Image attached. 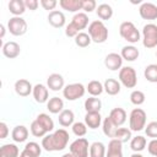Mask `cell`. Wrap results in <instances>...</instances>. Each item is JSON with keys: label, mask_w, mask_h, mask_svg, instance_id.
I'll return each instance as SVG.
<instances>
[{"label": "cell", "mask_w": 157, "mask_h": 157, "mask_svg": "<svg viewBox=\"0 0 157 157\" xmlns=\"http://www.w3.org/2000/svg\"><path fill=\"white\" fill-rule=\"evenodd\" d=\"M69 132L65 129H58L53 134L45 135L42 140V147L45 151H61L69 142Z\"/></svg>", "instance_id": "obj_1"}, {"label": "cell", "mask_w": 157, "mask_h": 157, "mask_svg": "<svg viewBox=\"0 0 157 157\" xmlns=\"http://www.w3.org/2000/svg\"><path fill=\"white\" fill-rule=\"evenodd\" d=\"M87 25H88V16L85 12H77L72 17L71 22L66 26L65 34L67 37H74L75 38L80 33L81 29H85L87 27Z\"/></svg>", "instance_id": "obj_2"}, {"label": "cell", "mask_w": 157, "mask_h": 157, "mask_svg": "<svg viewBox=\"0 0 157 157\" xmlns=\"http://www.w3.org/2000/svg\"><path fill=\"white\" fill-rule=\"evenodd\" d=\"M88 34L92 39V42L94 43H104L108 39V28L105 27V25L99 21H92L88 26Z\"/></svg>", "instance_id": "obj_3"}, {"label": "cell", "mask_w": 157, "mask_h": 157, "mask_svg": "<svg viewBox=\"0 0 157 157\" xmlns=\"http://www.w3.org/2000/svg\"><path fill=\"white\" fill-rule=\"evenodd\" d=\"M129 126L131 131H141L146 126V113L141 108H134L129 117Z\"/></svg>", "instance_id": "obj_4"}, {"label": "cell", "mask_w": 157, "mask_h": 157, "mask_svg": "<svg viewBox=\"0 0 157 157\" xmlns=\"http://www.w3.org/2000/svg\"><path fill=\"white\" fill-rule=\"evenodd\" d=\"M119 33L120 36L129 43H137L140 40V32L135 27V25L130 21H125L120 25L119 27Z\"/></svg>", "instance_id": "obj_5"}, {"label": "cell", "mask_w": 157, "mask_h": 157, "mask_svg": "<svg viewBox=\"0 0 157 157\" xmlns=\"http://www.w3.org/2000/svg\"><path fill=\"white\" fill-rule=\"evenodd\" d=\"M142 44L147 49L157 47V26L155 23H147L142 28Z\"/></svg>", "instance_id": "obj_6"}, {"label": "cell", "mask_w": 157, "mask_h": 157, "mask_svg": "<svg viewBox=\"0 0 157 157\" xmlns=\"http://www.w3.org/2000/svg\"><path fill=\"white\" fill-rule=\"evenodd\" d=\"M119 81L126 88H134L137 85V76L136 71L131 66H124L119 71Z\"/></svg>", "instance_id": "obj_7"}, {"label": "cell", "mask_w": 157, "mask_h": 157, "mask_svg": "<svg viewBox=\"0 0 157 157\" xmlns=\"http://www.w3.org/2000/svg\"><path fill=\"white\" fill-rule=\"evenodd\" d=\"M85 86L82 83L75 82V83H70L67 86H65L63 88V94L67 101H76L81 97H83L85 94Z\"/></svg>", "instance_id": "obj_8"}, {"label": "cell", "mask_w": 157, "mask_h": 157, "mask_svg": "<svg viewBox=\"0 0 157 157\" xmlns=\"http://www.w3.org/2000/svg\"><path fill=\"white\" fill-rule=\"evenodd\" d=\"M7 28L13 36H22L27 32V22L20 16H13L7 22Z\"/></svg>", "instance_id": "obj_9"}, {"label": "cell", "mask_w": 157, "mask_h": 157, "mask_svg": "<svg viewBox=\"0 0 157 157\" xmlns=\"http://www.w3.org/2000/svg\"><path fill=\"white\" fill-rule=\"evenodd\" d=\"M88 141L85 137H78L70 145V152L76 157H88Z\"/></svg>", "instance_id": "obj_10"}, {"label": "cell", "mask_w": 157, "mask_h": 157, "mask_svg": "<svg viewBox=\"0 0 157 157\" xmlns=\"http://www.w3.org/2000/svg\"><path fill=\"white\" fill-rule=\"evenodd\" d=\"M139 13L144 20H156L157 18V6L152 2H144L139 9Z\"/></svg>", "instance_id": "obj_11"}, {"label": "cell", "mask_w": 157, "mask_h": 157, "mask_svg": "<svg viewBox=\"0 0 157 157\" xmlns=\"http://www.w3.org/2000/svg\"><path fill=\"white\" fill-rule=\"evenodd\" d=\"M104 65L107 69L115 71L118 69H121L123 65V58L120 54L118 53H109L105 58H104Z\"/></svg>", "instance_id": "obj_12"}, {"label": "cell", "mask_w": 157, "mask_h": 157, "mask_svg": "<svg viewBox=\"0 0 157 157\" xmlns=\"http://www.w3.org/2000/svg\"><path fill=\"white\" fill-rule=\"evenodd\" d=\"M20 53H21V48H20V44L16 42H6L2 45V54L9 59L17 58Z\"/></svg>", "instance_id": "obj_13"}, {"label": "cell", "mask_w": 157, "mask_h": 157, "mask_svg": "<svg viewBox=\"0 0 157 157\" xmlns=\"http://www.w3.org/2000/svg\"><path fill=\"white\" fill-rule=\"evenodd\" d=\"M15 91L18 96L27 97V96H29L31 92H33V87H32V85L28 80L20 78L15 82Z\"/></svg>", "instance_id": "obj_14"}, {"label": "cell", "mask_w": 157, "mask_h": 157, "mask_svg": "<svg viewBox=\"0 0 157 157\" xmlns=\"http://www.w3.org/2000/svg\"><path fill=\"white\" fill-rule=\"evenodd\" d=\"M121 142L117 139H112L108 144V151L105 152V157H123V147Z\"/></svg>", "instance_id": "obj_15"}, {"label": "cell", "mask_w": 157, "mask_h": 157, "mask_svg": "<svg viewBox=\"0 0 157 157\" xmlns=\"http://www.w3.org/2000/svg\"><path fill=\"white\" fill-rule=\"evenodd\" d=\"M48 22L53 27L60 28V27H63L65 25V15L61 11H58V10L50 11L49 15H48Z\"/></svg>", "instance_id": "obj_16"}, {"label": "cell", "mask_w": 157, "mask_h": 157, "mask_svg": "<svg viewBox=\"0 0 157 157\" xmlns=\"http://www.w3.org/2000/svg\"><path fill=\"white\" fill-rule=\"evenodd\" d=\"M47 85L52 91H59L64 88V77L60 74H52L47 78Z\"/></svg>", "instance_id": "obj_17"}, {"label": "cell", "mask_w": 157, "mask_h": 157, "mask_svg": "<svg viewBox=\"0 0 157 157\" xmlns=\"http://www.w3.org/2000/svg\"><path fill=\"white\" fill-rule=\"evenodd\" d=\"M33 97L36 99V102L38 103H45L48 101V88L43 85V83H37L34 87H33Z\"/></svg>", "instance_id": "obj_18"}, {"label": "cell", "mask_w": 157, "mask_h": 157, "mask_svg": "<svg viewBox=\"0 0 157 157\" xmlns=\"http://www.w3.org/2000/svg\"><path fill=\"white\" fill-rule=\"evenodd\" d=\"M108 117L110 118V120H112L117 126H121V125L125 123V120H126V112H125L123 108L117 107V108H114V109L110 110V114H109Z\"/></svg>", "instance_id": "obj_19"}, {"label": "cell", "mask_w": 157, "mask_h": 157, "mask_svg": "<svg viewBox=\"0 0 157 157\" xmlns=\"http://www.w3.org/2000/svg\"><path fill=\"white\" fill-rule=\"evenodd\" d=\"M102 123V117L99 114V112H88L85 115V124L90 128V129H97L99 128Z\"/></svg>", "instance_id": "obj_20"}, {"label": "cell", "mask_w": 157, "mask_h": 157, "mask_svg": "<svg viewBox=\"0 0 157 157\" xmlns=\"http://www.w3.org/2000/svg\"><path fill=\"white\" fill-rule=\"evenodd\" d=\"M59 5L63 10L69 12H77L78 10H82V0H60Z\"/></svg>", "instance_id": "obj_21"}, {"label": "cell", "mask_w": 157, "mask_h": 157, "mask_svg": "<svg viewBox=\"0 0 157 157\" xmlns=\"http://www.w3.org/2000/svg\"><path fill=\"white\" fill-rule=\"evenodd\" d=\"M120 55L126 61H134V60H136L139 58L140 53H139V49L136 47H134V45H125V47H123Z\"/></svg>", "instance_id": "obj_22"}, {"label": "cell", "mask_w": 157, "mask_h": 157, "mask_svg": "<svg viewBox=\"0 0 157 157\" xmlns=\"http://www.w3.org/2000/svg\"><path fill=\"white\" fill-rule=\"evenodd\" d=\"M11 136H12V140L15 142H23L28 137V129L23 125H17L13 128Z\"/></svg>", "instance_id": "obj_23"}, {"label": "cell", "mask_w": 157, "mask_h": 157, "mask_svg": "<svg viewBox=\"0 0 157 157\" xmlns=\"http://www.w3.org/2000/svg\"><path fill=\"white\" fill-rule=\"evenodd\" d=\"M74 119H75V115H74V112L70 110V109H64L61 113H59V124L64 128H67V126H72L74 124Z\"/></svg>", "instance_id": "obj_24"}, {"label": "cell", "mask_w": 157, "mask_h": 157, "mask_svg": "<svg viewBox=\"0 0 157 157\" xmlns=\"http://www.w3.org/2000/svg\"><path fill=\"white\" fill-rule=\"evenodd\" d=\"M103 87L104 91L110 96H115L120 92V82L115 78H107L103 83Z\"/></svg>", "instance_id": "obj_25"}, {"label": "cell", "mask_w": 157, "mask_h": 157, "mask_svg": "<svg viewBox=\"0 0 157 157\" xmlns=\"http://www.w3.org/2000/svg\"><path fill=\"white\" fill-rule=\"evenodd\" d=\"M47 108L50 113L53 114H58V113H61L64 109V102L61 98L59 97H53L50 98L48 102H47Z\"/></svg>", "instance_id": "obj_26"}, {"label": "cell", "mask_w": 157, "mask_h": 157, "mask_svg": "<svg viewBox=\"0 0 157 157\" xmlns=\"http://www.w3.org/2000/svg\"><path fill=\"white\" fill-rule=\"evenodd\" d=\"M20 150L13 144L2 145L0 148V157H18Z\"/></svg>", "instance_id": "obj_27"}, {"label": "cell", "mask_w": 157, "mask_h": 157, "mask_svg": "<svg viewBox=\"0 0 157 157\" xmlns=\"http://www.w3.org/2000/svg\"><path fill=\"white\" fill-rule=\"evenodd\" d=\"M9 10L12 15L15 16H20L26 11V5L25 1L22 0H11L9 2Z\"/></svg>", "instance_id": "obj_28"}, {"label": "cell", "mask_w": 157, "mask_h": 157, "mask_svg": "<svg viewBox=\"0 0 157 157\" xmlns=\"http://www.w3.org/2000/svg\"><path fill=\"white\" fill-rule=\"evenodd\" d=\"M102 108V102L99 98H96V97H90L85 101V109L86 112H99Z\"/></svg>", "instance_id": "obj_29"}, {"label": "cell", "mask_w": 157, "mask_h": 157, "mask_svg": "<svg viewBox=\"0 0 157 157\" xmlns=\"http://www.w3.org/2000/svg\"><path fill=\"white\" fill-rule=\"evenodd\" d=\"M96 12H97V16L101 20H109L113 16V9L108 4H101V5H98V7L96 9Z\"/></svg>", "instance_id": "obj_30"}, {"label": "cell", "mask_w": 157, "mask_h": 157, "mask_svg": "<svg viewBox=\"0 0 157 157\" xmlns=\"http://www.w3.org/2000/svg\"><path fill=\"white\" fill-rule=\"evenodd\" d=\"M117 130H118V126L110 120L109 117H107V118L103 120V132H104V135L108 136V137L114 139Z\"/></svg>", "instance_id": "obj_31"}, {"label": "cell", "mask_w": 157, "mask_h": 157, "mask_svg": "<svg viewBox=\"0 0 157 157\" xmlns=\"http://www.w3.org/2000/svg\"><path fill=\"white\" fill-rule=\"evenodd\" d=\"M90 157H105V146L96 141L90 146Z\"/></svg>", "instance_id": "obj_32"}, {"label": "cell", "mask_w": 157, "mask_h": 157, "mask_svg": "<svg viewBox=\"0 0 157 157\" xmlns=\"http://www.w3.org/2000/svg\"><path fill=\"white\" fill-rule=\"evenodd\" d=\"M86 90L88 91V93H90L92 97H96V96H99V94L104 91V87H103V85H102L99 81L92 80V81L88 82Z\"/></svg>", "instance_id": "obj_33"}, {"label": "cell", "mask_w": 157, "mask_h": 157, "mask_svg": "<svg viewBox=\"0 0 157 157\" xmlns=\"http://www.w3.org/2000/svg\"><path fill=\"white\" fill-rule=\"evenodd\" d=\"M146 144H147L146 139H145L144 136L139 135V136H135V137L131 139V141H130V147H131V150L135 151V152H141L142 150H145Z\"/></svg>", "instance_id": "obj_34"}, {"label": "cell", "mask_w": 157, "mask_h": 157, "mask_svg": "<svg viewBox=\"0 0 157 157\" xmlns=\"http://www.w3.org/2000/svg\"><path fill=\"white\" fill-rule=\"evenodd\" d=\"M38 121H39V124L49 132V131H52L53 129H54V121H53V119L48 115V114H45V113H40V114H38V117L36 118Z\"/></svg>", "instance_id": "obj_35"}, {"label": "cell", "mask_w": 157, "mask_h": 157, "mask_svg": "<svg viewBox=\"0 0 157 157\" xmlns=\"http://www.w3.org/2000/svg\"><path fill=\"white\" fill-rule=\"evenodd\" d=\"M144 75H145V78L152 83L157 82V64H150L145 67V71H144Z\"/></svg>", "instance_id": "obj_36"}, {"label": "cell", "mask_w": 157, "mask_h": 157, "mask_svg": "<svg viewBox=\"0 0 157 157\" xmlns=\"http://www.w3.org/2000/svg\"><path fill=\"white\" fill-rule=\"evenodd\" d=\"M114 139H117L118 141H120L121 144L128 142L131 139V130L128 128H118Z\"/></svg>", "instance_id": "obj_37"}, {"label": "cell", "mask_w": 157, "mask_h": 157, "mask_svg": "<svg viewBox=\"0 0 157 157\" xmlns=\"http://www.w3.org/2000/svg\"><path fill=\"white\" fill-rule=\"evenodd\" d=\"M92 39L90 37L88 33H85V32H80L76 37H75V43L77 47H81V48H86L91 44Z\"/></svg>", "instance_id": "obj_38"}, {"label": "cell", "mask_w": 157, "mask_h": 157, "mask_svg": "<svg viewBox=\"0 0 157 157\" xmlns=\"http://www.w3.org/2000/svg\"><path fill=\"white\" fill-rule=\"evenodd\" d=\"M31 132H32V135L36 136V137H43V136H45V134H47L48 131H47V130L39 124V121L36 119V120H33L32 124H31Z\"/></svg>", "instance_id": "obj_39"}, {"label": "cell", "mask_w": 157, "mask_h": 157, "mask_svg": "<svg viewBox=\"0 0 157 157\" xmlns=\"http://www.w3.org/2000/svg\"><path fill=\"white\" fill-rule=\"evenodd\" d=\"M145 93L142 91H139V90H135L130 93V102L135 105H141L144 102H145Z\"/></svg>", "instance_id": "obj_40"}, {"label": "cell", "mask_w": 157, "mask_h": 157, "mask_svg": "<svg viewBox=\"0 0 157 157\" xmlns=\"http://www.w3.org/2000/svg\"><path fill=\"white\" fill-rule=\"evenodd\" d=\"M72 132L81 137V136H85L86 132H87V125L85 123H81V121H77V123H74L72 124Z\"/></svg>", "instance_id": "obj_41"}, {"label": "cell", "mask_w": 157, "mask_h": 157, "mask_svg": "<svg viewBox=\"0 0 157 157\" xmlns=\"http://www.w3.org/2000/svg\"><path fill=\"white\" fill-rule=\"evenodd\" d=\"M25 150H27L28 152H31L34 157H39V156H40V152H42L40 146H39L37 142H34V141L27 142L26 146H25Z\"/></svg>", "instance_id": "obj_42"}, {"label": "cell", "mask_w": 157, "mask_h": 157, "mask_svg": "<svg viewBox=\"0 0 157 157\" xmlns=\"http://www.w3.org/2000/svg\"><path fill=\"white\" fill-rule=\"evenodd\" d=\"M145 132L148 137L157 139V121H151L145 126Z\"/></svg>", "instance_id": "obj_43"}, {"label": "cell", "mask_w": 157, "mask_h": 157, "mask_svg": "<svg viewBox=\"0 0 157 157\" xmlns=\"http://www.w3.org/2000/svg\"><path fill=\"white\" fill-rule=\"evenodd\" d=\"M96 1L94 0H82V10L85 12H92L93 10H96Z\"/></svg>", "instance_id": "obj_44"}, {"label": "cell", "mask_w": 157, "mask_h": 157, "mask_svg": "<svg viewBox=\"0 0 157 157\" xmlns=\"http://www.w3.org/2000/svg\"><path fill=\"white\" fill-rule=\"evenodd\" d=\"M56 0H40V5L43 6L44 10H50V11H54L55 6H56Z\"/></svg>", "instance_id": "obj_45"}, {"label": "cell", "mask_w": 157, "mask_h": 157, "mask_svg": "<svg viewBox=\"0 0 157 157\" xmlns=\"http://www.w3.org/2000/svg\"><path fill=\"white\" fill-rule=\"evenodd\" d=\"M147 151L150 155L157 157V139H152L147 145Z\"/></svg>", "instance_id": "obj_46"}, {"label": "cell", "mask_w": 157, "mask_h": 157, "mask_svg": "<svg viewBox=\"0 0 157 157\" xmlns=\"http://www.w3.org/2000/svg\"><path fill=\"white\" fill-rule=\"evenodd\" d=\"M7 134H9V128H7V125H6V123L1 121V123H0V139H6Z\"/></svg>", "instance_id": "obj_47"}, {"label": "cell", "mask_w": 157, "mask_h": 157, "mask_svg": "<svg viewBox=\"0 0 157 157\" xmlns=\"http://www.w3.org/2000/svg\"><path fill=\"white\" fill-rule=\"evenodd\" d=\"M25 5H26V7H27V9H29V10H32V11H34V10H37V7H38L39 2H38L37 0H26V1H25Z\"/></svg>", "instance_id": "obj_48"}, {"label": "cell", "mask_w": 157, "mask_h": 157, "mask_svg": "<svg viewBox=\"0 0 157 157\" xmlns=\"http://www.w3.org/2000/svg\"><path fill=\"white\" fill-rule=\"evenodd\" d=\"M20 157H34V156H33L31 152H28L27 150H25V148H23V151L20 153Z\"/></svg>", "instance_id": "obj_49"}, {"label": "cell", "mask_w": 157, "mask_h": 157, "mask_svg": "<svg viewBox=\"0 0 157 157\" xmlns=\"http://www.w3.org/2000/svg\"><path fill=\"white\" fill-rule=\"evenodd\" d=\"M0 29H1V34H0V37L4 38V34H5V27H4V25H0Z\"/></svg>", "instance_id": "obj_50"}, {"label": "cell", "mask_w": 157, "mask_h": 157, "mask_svg": "<svg viewBox=\"0 0 157 157\" xmlns=\"http://www.w3.org/2000/svg\"><path fill=\"white\" fill-rule=\"evenodd\" d=\"M61 157H76V156H74L71 152H67V153H65V155H63Z\"/></svg>", "instance_id": "obj_51"}, {"label": "cell", "mask_w": 157, "mask_h": 157, "mask_svg": "<svg viewBox=\"0 0 157 157\" xmlns=\"http://www.w3.org/2000/svg\"><path fill=\"white\" fill-rule=\"evenodd\" d=\"M130 157H144V156H142V155H140V153H137V152H136V153H134V155H131V156H130Z\"/></svg>", "instance_id": "obj_52"}, {"label": "cell", "mask_w": 157, "mask_h": 157, "mask_svg": "<svg viewBox=\"0 0 157 157\" xmlns=\"http://www.w3.org/2000/svg\"><path fill=\"white\" fill-rule=\"evenodd\" d=\"M156 56H157V52H156Z\"/></svg>", "instance_id": "obj_53"}]
</instances>
